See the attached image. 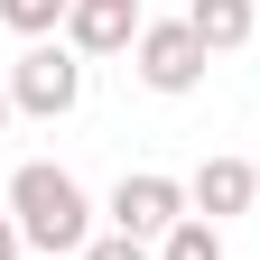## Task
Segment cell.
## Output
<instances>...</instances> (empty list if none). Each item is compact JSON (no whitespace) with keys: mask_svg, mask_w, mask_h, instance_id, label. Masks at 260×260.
Returning a JSON list of instances; mask_svg holds the SVG:
<instances>
[{"mask_svg":"<svg viewBox=\"0 0 260 260\" xmlns=\"http://www.w3.org/2000/svg\"><path fill=\"white\" fill-rule=\"evenodd\" d=\"M10 223H19V242L38 260H75L93 242V195L56 158H28V168H10Z\"/></svg>","mask_w":260,"mask_h":260,"instance_id":"1","label":"cell"},{"mask_svg":"<svg viewBox=\"0 0 260 260\" xmlns=\"http://www.w3.org/2000/svg\"><path fill=\"white\" fill-rule=\"evenodd\" d=\"M84 103V56L65 47V38H38L19 65H10V112H28V121H65Z\"/></svg>","mask_w":260,"mask_h":260,"instance_id":"2","label":"cell"},{"mask_svg":"<svg viewBox=\"0 0 260 260\" xmlns=\"http://www.w3.org/2000/svg\"><path fill=\"white\" fill-rule=\"evenodd\" d=\"M130 56H140V84H149V93H195V84H205V65H214L205 47H195L186 19H140Z\"/></svg>","mask_w":260,"mask_h":260,"instance_id":"3","label":"cell"},{"mask_svg":"<svg viewBox=\"0 0 260 260\" xmlns=\"http://www.w3.org/2000/svg\"><path fill=\"white\" fill-rule=\"evenodd\" d=\"M177 223H186V186H177V177L140 168V177L112 186V233H130V242H168Z\"/></svg>","mask_w":260,"mask_h":260,"instance_id":"4","label":"cell"},{"mask_svg":"<svg viewBox=\"0 0 260 260\" xmlns=\"http://www.w3.org/2000/svg\"><path fill=\"white\" fill-rule=\"evenodd\" d=\"M140 38V0H65V47L75 56H121Z\"/></svg>","mask_w":260,"mask_h":260,"instance_id":"5","label":"cell"},{"mask_svg":"<svg viewBox=\"0 0 260 260\" xmlns=\"http://www.w3.org/2000/svg\"><path fill=\"white\" fill-rule=\"evenodd\" d=\"M260 205V186H251V158H205V168L186 177V214H205V223H233Z\"/></svg>","mask_w":260,"mask_h":260,"instance_id":"6","label":"cell"},{"mask_svg":"<svg viewBox=\"0 0 260 260\" xmlns=\"http://www.w3.org/2000/svg\"><path fill=\"white\" fill-rule=\"evenodd\" d=\"M186 28H195L205 56H233V47L260 38V0H186Z\"/></svg>","mask_w":260,"mask_h":260,"instance_id":"7","label":"cell"},{"mask_svg":"<svg viewBox=\"0 0 260 260\" xmlns=\"http://www.w3.org/2000/svg\"><path fill=\"white\" fill-rule=\"evenodd\" d=\"M158 260H223V223H205V214H186L168 242H158Z\"/></svg>","mask_w":260,"mask_h":260,"instance_id":"8","label":"cell"},{"mask_svg":"<svg viewBox=\"0 0 260 260\" xmlns=\"http://www.w3.org/2000/svg\"><path fill=\"white\" fill-rule=\"evenodd\" d=\"M0 28H19V38L38 47V38H56V28H65V0H0Z\"/></svg>","mask_w":260,"mask_h":260,"instance_id":"9","label":"cell"},{"mask_svg":"<svg viewBox=\"0 0 260 260\" xmlns=\"http://www.w3.org/2000/svg\"><path fill=\"white\" fill-rule=\"evenodd\" d=\"M75 260H158V251H149V242H130V233H93Z\"/></svg>","mask_w":260,"mask_h":260,"instance_id":"10","label":"cell"},{"mask_svg":"<svg viewBox=\"0 0 260 260\" xmlns=\"http://www.w3.org/2000/svg\"><path fill=\"white\" fill-rule=\"evenodd\" d=\"M0 260H28V242H19V223L0 214Z\"/></svg>","mask_w":260,"mask_h":260,"instance_id":"11","label":"cell"},{"mask_svg":"<svg viewBox=\"0 0 260 260\" xmlns=\"http://www.w3.org/2000/svg\"><path fill=\"white\" fill-rule=\"evenodd\" d=\"M0 130H10V84H0Z\"/></svg>","mask_w":260,"mask_h":260,"instance_id":"12","label":"cell"},{"mask_svg":"<svg viewBox=\"0 0 260 260\" xmlns=\"http://www.w3.org/2000/svg\"><path fill=\"white\" fill-rule=\"evenodd\" d=\"M251 186H260V149H251Z\"/></svg>","mask_w":260,"mask_h":260,"instance_id":"13","label":"cell"}]
</instances>
